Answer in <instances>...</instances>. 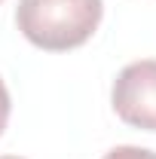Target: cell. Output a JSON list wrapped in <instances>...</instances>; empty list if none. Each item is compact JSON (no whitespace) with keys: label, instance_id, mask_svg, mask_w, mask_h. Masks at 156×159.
Listing matches in <instances>:
<instances>
[{"label":"cell","instance_id":"3957f363","mask_svg":"<svg viewBox=\"0 0 156 159\" xmlns=\"http://www.w3.org/2000/svg\"><path fill=\"white\" fill-rule=\"evenodd\" d=\"M101 159H156V153H153V150H147V147L122 144V147H113L110 153H104Z\"/></svg>","mask_w":156,"mask_h":159},{"label":"cell","instance_id":"8992f818","mask_svg":"<svg viewBox=\"0 0 156 159\" xmlns=\"http://www.w3.org/2000/svg\"><path fill=\"white\" fill-rule=\"evenodd\" d=\"M0 3H3V0H0Z\"/></svg>","mask_w":156,"mask_h":159},{"label":"cell","instance_id":"6da1fadb","mask_svg":"<svg viewBox=\"0 0 156 159\" xmlns=\"http://www.w3.org/2000/svg\"><path fill=\"white\" fill-rule=\"evenodd\" d=\"M101 16V0H19L16 25L31 46L43 52H67L95 34Z\"/></svg>","mask_w":156,"mask_h":159},{"label":"cell","instance_id":"7a4b0ae2","mask_svg":"<svg viewBox=\"0 0 156 159\" xmlns=\"http://www.w3.org/2000/svg\"><path fill=\"white\" fill-rule=\"evenodd\" d=\"M110 104L126 125L156 132V58L126 64L113 80Z\"/></svg>","mask_w":156,"mask_h":159},{"label":"cell","instance_id":"5b68a950","mask_svg":"<svg viewBox=\"0 0 156 159\" xmlns=\"http://www.w3.org/2000/svg\"><path fill=\"white\" fill-rule=\"evenodd\" d=\"M0 159H21V156H0Z\"/></svg>","mask_w":156,"mask_h":159},{"label":"cell","instance_id":"277c9868","mask_svg":"<svg viewBox=\"0 0 156 159\" xmlns=\"http://www.w3.org/2000/svg\"><path fill=\"white\" fill-rule=\"evenodd\" d=\"M9 110H12L9 89H6V83L0 80V135H3V129H6V122H9Z\"/></svg>","mask_w":156,"mask_h":159}]
</instances>
